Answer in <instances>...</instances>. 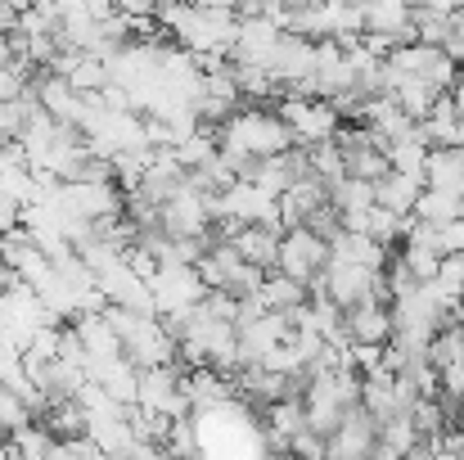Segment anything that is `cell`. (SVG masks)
Returning <instances> with one entry per match:
<instances>
[{
    "label": "cell",
    "mask_w": 464,
    "mask_h": 460,
    "mask_svg": "<svg viewBox=\"0 0 464 460\" xmlns=\"http://www.w3.org/2000/svg\"><path fill=\"white\" fill-rule=\"evenodd\" d=\"M217 145H221V153H239V158H271V153H289L298 141L276 113L235 109L217 127Z\"/></svg>",
    "instance_id": "1"
},
{
    "label": "cell",
    "mask_w": 464,
    "mask_h": 460,
    "mask_svg": "<svg viewBox=\"0 0 464 460\" xmlns=\"http://www.w3.org/2000/svg\"><path fill=\"white\" fill-rule=\"evenodd\" d=\"M329 262V240H320L307 226H294L280 235V258H276V271H285L289 280L298 285H311Z\"/></svg>",
    "instance_id": "2"
},
{
    "label": "cell",
    "mask_w": 464,
    "mask_h": 460,
    "mask_svg": "<svg viewBox=\"0 0 464 460\" xmlns=\"http://www.w3.org/2000/svg\"><path fill=\"white\" fill-rule=\"evenodd\" d=\"M276 118L294 132V141H298V145L329 141V136L343 127V118L334 113V104H329V100H303V95H285V100H280V109H276Z\"/></svg>",
    "instance_id": "3"
},
{
    "label": "cell",
    "mask_w": 464,
    "mask_h": 460,
    "mask_svg": "<svg viewBox=\"0 0 464 460\" xmlns=\"http://www.w3.org/2000/svg\"><path fill=\"white\" fill-rule=\"evenodd\" d=\"M203 280H198V271L194 267H176V262H167V267H158L154 276H150V299H154V316H171V311H189V307L203 303Z\"/></svg>",
    "instance_id": "4"
},
{
    "label": "cell",
    "mask_w": 464,
    "mask_h": 460,
    "mask_svg": "<svg viewBox=\"0 0 464 460\" xmlns=\"http://www.w3.org/2000/svg\"><path fill=\"white\" fill-rule=\"evenodd\" d=\"M158 226L176 240H198L203 230H212V208H208V194H198L189 181L158 208Z\"/></svg>",
    "instance_id": "5"
},
{
    "label": "cell",
    "mask_w": 464,
    "mask_h": 460,
    "mask_svg": "<svg viewBox=\"0 0 464 460\" xmlns=\"http://www.w3.org/2000/svg\"><path fill=\"white\" fill-rule=\"evenodd\" d=\"M136 406H140V411H154V416H167V420H185L189 397H185L180 370H176V366H154V370H140V393H136Z\"/></svg>",
    "instance_id": "6"
},
{
    "label": "cell",
    "mask_w": 464,
    "mask_h": 460,
    "mask_svg": "<svg viewBox=\"0 0 464 460\" xmlns=\"http://www.w3.org/2000/svg\"><path fill=\"white\" fill-rule=\"evenodd\" d=\"M379 443V425L370 420L365 406H347L338 429L324 438V460H365Z\"/></svg>",
    "instance_id": "7"
},
{
    "label": "cell",
    "mask_w": 464,
    "mask_h": 460,
    "mask_svg": "<svg viewBox=\"0 0 464 460\" xmlns=\"http://www.w3.org/2000/svg\"><path fill=\"white\" fill-rule=\"evenodd\" d=\"M235 329H239V366H262L294 334L289 316H280V311H262L257 320H244Z\"/></svg>",
    "instance_id": "8"
},
{
    "label": "cell",
    "mask_w": 464,
    "mask_h": 460,
    "mask_svg": "<svg viewBox=\"0 0 464 460\" xmlns=\"http://www.w3.org/2000/svg\"><path fill=\"white\" fill-rule=\"evenodd\" d=\"M72 334H77V343H82V352H86V370H91V366H104V361H113V357H122V343H118V334H113V325H109L104 311L72 316Z\"/></svg>",
    "instance_id": "9"
},
{
    "label": "cell",
    "mask_w": 464,
    "mask_h": 460,
    "mask_svg": "<svg viewBox=\"0 0 464 460\" xmlns=\"http://www.w3.org/2000/svg\"><path fill=\"white\" fill-rule=\"evenodd\" d=\"M343 325H347L352 343H388L392 338V307L383 299H365V303L343 311Z\"/></svg>",
    "instance_id": "10"
},
{
    "label": "cell",
    "mask_w": 464,
    "mask_h": 460,
    "mask_svg": "<svg viewBox=\"0 0 464 460\" xmlns=\"http://www.w3.org/2000/svg\"><path fill=\"white\" fill-rule=\"evenodd\" d=\"M280 226H239L235 235H230V244H235V253L248 262V267H257V271H276V258H280Z\"/></svg>",
    "instance_id": "11"
},
{
    "label": "cell",
    "mask_w": 464,
    "mask_h": 460,
    "mask_svg": "<svg viewBox=\"0 0 464 460\" xmlns=\"http://www.w3.org/2000/svg\"><path fill=\"white\" fill-rule=\"evenodd\" d=\"M276 203H280V226H285V230L307 226L311 212H315L320 203H329V199H324V181L307 171V176H298V181H294V185H289V190L276 199Z\"/></svg>",
    "instance_id": "12"
},
{
    "label": "cell",
    "mask_w": 464,
    "mask_h": 460,
    "mask_svg": "<svg viewBox=\"0 0 464 460\" xmlns=\"http://www.w3.org/2000/svg\"><path fill=\"white\" fill-rule=\"evenodd\" d=\"M86 379H95L118 406H136V393H140V370L127 361V357H113L104 366H91Z\"/></svg>",
    "instance_id": "13"
},
{
    "label": "cell",
    "mask_w": 464,
    "mask_h": 460,
    "mask_svg": "<svg viewBox=\"0 0 464 460\" xmlns=\"http://www.w3.org/2000/svg\"><path fill=\"white\" fill-rule=\"evenodd\" d=\"M424 190H447V194L464 199V145L429 150V158H424Z\"/></svg>",
    "instance_id": "14"
},
{
    "label": "cell",
    "mask_w": 464,
    "mask_h": 460,
    "mask_svg": "<svg viewBox=\"0 0 464 460\" xmlns=\"http://www.w3.org/2000/svg\"><path fill=\"white\" fill-rule=\"evenodd\" d=\"M307 429V406L303 397H280L266 406V434L276 443V452H289V438Z\"/></svg>",
    "instance_id": "15"
},
{
    "label": "cell",
    "mask_w": 464,
    "mask_h": 460,
    "mask_svg": "<svg viewBox=\"0 0 464 460\" xmlns=\"http://www.w3.org/2000/svg\"><path fill=\"white\" fill-rule=\"evenodd\" d=\"M424 181L420 176H401V171H388L383 181H374V203L397 212V217H411L415 212V199H420Z\"/></svg>",
    "instance_id": "16"
},
{
    "label": "cell",
    "mask_w": 464,
    "mask_h": 460,
    "mask_svg": "<svg viewBox=\"0 0 464 460\" xmlns=\"http://www.w3.org/2000/svg\"><path fill=\"white\" fill-rule=\"evenodd\" d=\"M329 253H334V258H347V262H356V267H370V271H383V267H388V249L374 244L370 235H352V230H338V235L329 240Z\"/></svg>",
    "instance_id": "17"
},
{
    "label": "cell",
    "mask_w": 464,
    "mask_h": 460,
    "mask_svg": "<svg viewBox=\"0 0 464 460\" xmlns=\"http://www.w3.org/2000/svg\"><path fill=\"white\" fill-rule=\"evenodd\" d=\"M257 299H262V307H266V311L289 316L294 307L307 303V285L289 280L285 271H266V276H262V285H257Z\"/></svg>",
    "instance_id": "18"
},
{
    "label": "cell",
    "mask_w": 464,
    "mask_h": 460,
    "mask_svg": "<svg viewBox=\"0 0 464 460\" xmlns=\"http://www.w3.org/2000/svg\"><path fill=\"white\" fill-rule=\"evenodd\" d=\"M415 221H429V226H447V221H460L464 217V199L460 194H447V190H420L415 199Z\"/></svg>",
    "instance_id": "19"
},
{
    "label": "cell",
    "mask_w": 464,
    "mask_h": 460,
    "mask_svg": "<svg viewBox=\"0 0 464 460\" xmlns=\"http://www.w3.org/2000/svg\"><path fill=\"white\" fill-rule=\"evenodd\" d=\"M54 443H59V438H54L41 420H27L23 429H14V434L5 438V447H9L14 460H45V452H50Z\"/></svg>",
    "instance_id": "20"
},
{
    "label": "cell",
    "mask_w": 464,
    "mask_h": 460,
    "mask_svg": "<svg viewBox=\"0 0 464 460\" xmlns=\"http://www.w3.org/2000/svg\"><path fill=\"white\" fill-rule=\"evenodd\" d=\"M217 132L212 127H198V132H189L180 145H171V153H176V162L185 167V171H198V167H208L212 158H217Z\"/></svg>",
    "instance_id": "21"
},
{
    "label": "cell",
    "mask_w": 464,
    "mask_h": 460,
    "mask_svg": "<svg viewBox=\"0 0 464 460\" xmlns=\"http://www.w3.org/2000/svg\"><path fill=\"white\" fill-rule=\"evenodd\" d=\"M460 357H464V325H442V329L429 338L424 361H429L433 370H442V366H451V361H460Z\"/></svg>",
    "instance_id": "22"
},
{
    "label": "cell",
    "mask_w": 464,
    "mask_h": 460,
    "mask_svg": "<svg viewBox=\"0 0 464 460\" xmlns=\"http://www.w3.org/2000/svg\"><path fill=\"white\" fill-rule=\"evenodd\" d=\"M379 447H388L397 460L420 447V434H415V425H411V411H406V416H392V420L379 425Z\"/></svg>",
    "instance_id": "23"
},
{
    "label": "cell",
    "mask_w": 464,
    "mask_h": 460,
    "mask_svg": "<svg viewBox=\"0 0 464 460\" xmlns=\"http://www.w3.org/2000/svg\"><path fill=\"white\" fill-rule=\"evenodd\" d=\"M406 226H411V217H397V212H388V208H379V203H370V212H365V235L374 240V244H392V240H401L406 235Z\"/></svg>",
    "instance_id": "24"
},
{
    "label": "cell",
    "mask_w": 464,
    "mask_h": 460,
    "mask_svg": "<svg viewBox=\"0 0 464 460\" xmlns=\"http://www.w3.org/2000/svg\"><path fill=\"white\" fill-rule=\"evenodd\" d=\"M307 167H311V176H320L324 185L338 181V176H343V150H338V141L329 136V141L307 145Z\"/></svg>",
    "instance_id": "25"
},
{
    "label": "cell",
    "mask_w": 464,
    "mask_h": 460,
    "mask_svg": "<svg viewBox=\"0 0 464 460\" xmlns=\"http://www.w3.org/2000/svg\"><path fill=\"white\" fill-rule=\"evenodd\" d=\"M424 158H429V145L424 141H397V145H388V167L392 171H401V176H420L424 181Z\"/></svg>",
    "instance_id": "26"
},
{
    "label": "cell",
    "mask_w": 464,
    "mask_h": 460,
    "mask_svg": "<svg viewBox=\"0 0 464 460\" xmlns=\"http://www.w3.org/2000/svg\"><path fill=\"white\" fill-rule=\"evenodd\" d=\"M162 452L171 460H198V429H194V420H171Z\"/></svg>",
    "instance_id": "27"
},
{
    "label": "cell",
    "mask_w": 464,
    "mask_h": 460,
    "mask_svg": "<svg viewBox=\"0 0 464 460\" xmlns=\"http://www.w3.org/2000/svg\"><path fill=\"white\" fill-rule=\"evenodd\" d=\"M411 425H415L420 438H433V434H442L451 420H447V411H442L438 397H420V402L411 406Z\"/></svg>",
    "instance_id": "28"
},
{
    "label": "cell",
    "mask_w": 464,
    "mask_h": 460,
    "mask_svg": "<svg viewBox=\"0 0 464 460\" xmlns=\"http://www.w3.org/2000/svg\"><path fill=\"white\" fill-rule=\"evenodd\" d=\"M289 452H294V460H324V434H315V429L294 434L289 438Z\"/></svg>",
    "instance_id": "29"
},
{
    "label": "cell",
    "mask_w": 464,
    "mask_h": 460,
    "mask_svg": "<svg viewBox=\"0 0 464 460\" xmlns=\"http://www.w3.org/2000/svg\"><path fill=\"white\" fill-rule=\"evenodd\" d=\"M18 226H23V203L0 190V235H9V230H18Z\"/></svg>",
    "instance_id": "30"
},
{
    "label": "cell",
    "mask_w": 464,
    "mask_h": 460,
    "mask_svg": "<svg viewBox=\"0 0 464 460\" xmlns=\"http://www.w3.org/2000/svg\"><path fill=\"white\" fill-rule=\"evenodd\" d=\"M45 460H82V456L72 452V443H54V447L45 452Z\"/></svg>",
    "instance_id": "31"
},
{
    "label": "cell",
    "mask_w": 464,
    "mask_h": 460,
    "mask_svg": "<svg viewBox=\"0 0 464 460\" xmlns=\"http://www.w3.org/2000/svg\"><path fill=\"white\" fill-rule=\"evenodd\" d=\"M451 104H456V113H460V122H464V77L451 86Z\"/></svg>",
    "instance_id": "32"
},
{
    "label": "cell",
    "mask_w": 464,
    "mask_h": 460,
    "mask_svg": "<svg viewBox=\"0 0 464 460\" xmlns=\"http://www.w3.org/2000/svg\"><path fill=\"white\" fill-rule=\"evenodd\" d=\"M401 460H429V452H424V447H415V452H406Z\"/></svg>",
    "instance_id": "33"
},
{
    "label": "cell",
    "mask_w": 464,
    "mask_h": 460,
    "mask_svg": "<svg viewBox=\"0 0 464 460\" xmlns=\"http://www.w3.org/2000/svg\"><path fill=\"white\" fill-rule=\"evenodd\" d=\"M0 460H9V447H5V443H0Z\"/></svg>",
    "instance_id": "34"
},
{
    "label": "cell",
    "mask_w": 464,
    "mask_h": 460,
    "mask_svg": "<svg viewBox=\"0 0 464 460\" xmlns=\"http://www.w3.org/2000/svg\"><path fill=\"white\" fill-rule=\"evenodd\" d=\"M32 5H54V0H32Z\"/></svg>",
    "instance_id": "35"
},
{
    "label": "cell",
    "mask_w": 464,
    "mask_h": 460,
    "mask_svg": "<svg viewBox=\"0 0 464 460\" xmlns=\"http://www.w3.org/2000/svg\"><path fill=\"white\" fill-rule=\"evenodd\" d=\"M9 460H14V456H9Z\"/></svg>",
    "instance_id": "36"
},
{
    "label": "cell",
    "mask_w": 464,
    "mask_h": 460,
    "mask_svg": "<svg viewBox=\"0 0 464 460\" xmlns=\"http://www.w3.org/2000/svg\"><path fill=\"white\" fill-rule=\"evenodd\" d=\"M365 460H370V456H365Z\"/></svg>",
    "instance_id": "37"
}]
</instances>
